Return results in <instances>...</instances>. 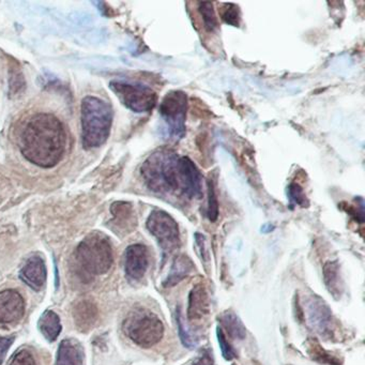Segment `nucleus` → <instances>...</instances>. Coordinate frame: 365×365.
Returning <instances> with one entry per match:
<instances>
[{
    "mask_svg": "<svg viewBox=\"0 0 365 365\" xmlns=\"http://www.w3.org/2000/svg\"><path fill=\"white\" fill-rule=\"evenodd\" d=\"M46 277H48L46 264L41 256H31L20 271V279L36 292L43 289L46 283Z\"/></svg>",
    "mask_w": 365,
    "mask_h": 365,
    "instance_id": "13",
    "label": "nucleus"
},
{
    "mask_svg": "<svg viewBox=\"0 0 365 365\" xmlns=\"http://www.w3.org/2000/svg\"><path fill=\"white\" fill-rule=\"evenodd\" d=\"M110 88L121 103L133 112H150L157 104L158 97L155 91L144 85L114 81L110 83Z\"/></svg>",
    "mask_w": 365,
    "mask_h": 365,
    "instance_id": "6",
    "label": "nucleus"
},
{
    "mask_svg": "<svg viewBox=\"0 0 365 365\" xmlns=\"http://www.w3.org/2000/svg\"><path fill=\"white\" fill-rule=\"evenodd\" d=\"M217 339L219 343L220 348H221L222 356L226 361H232L237 358V352L235 351L234 347L230 345L228 341L227 336L223 332L221 328L217 326Z\"/></svg>",
    "mask_w": 365,
    "mask_h": 365,
    "instance_id": "25",
    "label": "nucleus"
},
{
    "mask_svg": "<svg viewBox=\"0 0 365 365\" xmlns=\"http://www.w3.org/2000/svg\"><path fill=\"white\" fill-rule=\"evenodd\" d=\"M288 196H289V200L294 204L299 205L301 207H305L307 205V196H305L302 187L298 183H292L289 185V187H288Z\"/></svg>",
    "mask_w": 365,
    "mask_h": 365,
    "instance_id": "27",
    "label": "nucleus"
},
{
    "mask_svg": "<svg viewBox=\"0 0 365 365\" xmlns=\"http://www.w3.org/2000/svg\"><path fill=\"white\" fill-rule=\"evenodd\" d=\"M198 10L204 20L205 29L208 31H215L217 29V19L212 4L200 3Z\"/></svg>",
    "mask_w": 365,
    "mask_h": 365,
    "instance_id": "24",
    "label": "nucleus"
},
{
    "mask_svg": "<svg viewBox=\"0 0 365 365\" xmlns=\"http://www.w3.org/2000/svg\"><path fill=\"white\" fill-rule=\"evenodd\" d=\"M73 317L78 328L89 331L97 322V307L89 300L78 301V304L73 307Z\"/></svg>",
    "mask_w": 365,
    "mask_h": 365,
    "instance_id": "17",
    "label": "nucleus"
},
{
    "mask_svg": "<svg viewBox=\"0 0 365 365\" xmlns=\"http://www.w3.org/2000/svg\"><path fill=\"white\" fill-rule=\"evenodd\" d=\"M220 328L225 333L226 336L232 339L243 341L247 337V328H245L240 318L234 312L226 311L219 317Z\"/></svg>",
    "mask_w": 365,
    "mask_h": 365,
    "instance_id": "19",
    "label": "nucleus"
},
{
    "mask_svg": "<svg viewBox=\"0 0 365 365\" xmlns=\"http://www.w3.org/2000/svg\"><path fill=\"white\" fill-rule=\"evenodd\" d=\"M305 346H307V354L316 362L326 365H341V361L331 352L322 348L316 339H307Z\"/></svg>",
    "mask_w": 365,
    "mask_h": 365,
    "instance_id": "21",
    "label": "nucleus"
},
{
    "mask_svg": "<svg viewBox=\"0 0 365 365\" xmlns=\"http://www.w3.org/2000/svg\"><path fill=\"white\" fill-rule=\"evenodd\" d=\"M303 320L314 332L326 339H331L335 334V320L328 303L317 294H311L302 307Z\"/></svg>",
    "mask_w": 365,
    "mask_h": 365,
    "instance_id": "7",
    "label": "nucleus"
},
{
    "mask_svg": "<svg viewBox=\"0 0 365 365\" xmlns=\"http://www.w3.org/2000/svg\"><path fill=\"white\" fill-rule=\"evenodd\" d=\"M38 329L48 341H56L63 330L61 318L54 311L48 309L40 316Z\"/></svg>",
    "mask_w": 365,
    "mask_h": 365,
    "instance_id": "20",
    "label": "nucleus"
},
{
    "mask_svg": "<svg viewBox=\"0 0 365 365\" xmlns=\"http://www.w3.org/2000/svg\"><path fill=\"white\" fill-rule=\"evenodd\" d=\"M123 330L136 345L151 348L163 339L165 328L157 314L145 307H136L123 320Z\"/></svg>",
    "mask_w": 365,
    "mask_h": 365,
    "instance_id": "5",
    "label": "nucleus"
},
{
    "mask_svg": "<svg viewBox=\"0 0 365 365\" xmlns=\"http://www.w3.org/2000/svg\"><path fill=\"white\" fill-rule=\"evenodd\" d=\"M82 143L85 149L106 144L113 125V108L100 98H84L82 102Z\"/></svg>",
    "mask_w": 365,
    "mask_h": 365,
    "instance_id": "3",
    "label": "nucleus"
},
{
    "mask_svg": "<svg viewBox=\"0 0 365 365\" xmlns=\"http://www.w3.org/2000/svg\"><path fill=\"white\" fill-rule=\"evenodd\" d=\"M194 270H195V264H193L191 258L187 257V255L177 256L173 262L168 277L164 279V287L170 288L178 285L180 282L187 279Z\"/></svg>",
    "mask_w": 365,
    "mask_h": 365,
    "instance_id": "16",
    "label": "nucleus"
},
{
    "mask_svg": "<svg viewBox=\"0 0 365 365\" xmlns=\"http://www.w3.org/2000/svg\"><path fill=\"white\" fill-rule=\"evenodd\" d=\"M9 365H37V361L29 350L21 349L12 356Z\"/></svg>",
    "mask_w": 365,
    "mask_h": 365,
    "instance_id": "26",
    "label": "nucleus"
},
{
    "mask_svg": "<svg viewBox=\"0 0 365 365\" xmlns=\"http://www.w3.org/2000/svg\"><path fill=\"white\" fill-rule=\"evenodd\" d=\"M222 19L224 22L232 25V26H238L239 22H240V11H239L238 7L232 4L225 5V9L222 12Z\"/></svg>",
    "mask_w": 365,
    "mask_h": 365,
    "instance_id": "28",
    "label": "nucleus"
},
{
    "mask_svg": "<svg viewBox=\"0 0 365 365\" xmlns=\"http://www.w3.org/2000/svg\"><path fill=\"white\" fill-rule=\"evenodd\" d=\"M207 217L211 222L217 221L219 217V202H217L215 181L212 177L208 179V209Z\"/></svg>",
    "mask_w": 365,
    "mask_h": 365,
    "instance_id": "23",
    "label": "nucleus"
},
{
    "mask_svg": "<svg viewBox=\"0 0 365 365\" xmlns=\"http://www.w3.org/2000/svg\"><path fill=\"white\" fill-rule=\"evenodd\" d=\"M210 313V298L202 282L195 284L189 294L187 317L191 322H202Z\"/></svg>",
    "mask_w": 365,
    "mask_h": 365,
    "instance_id": "12",
    "label": "nucleus"
},
{
    "mask_svg": "<svg viewBox=\"0 0 365 365\" xmlns=\"http://www.w3.org/2000/svg\"><path fill=\"white\" fill-rule=\"evenodd\" d=\"M85 352L82 344L74 339H66L59 344L56 365H84Z\"/></svg>",
    "mask_w": 365,
    "mask_h": 365,
    "instance_id": "14",
    "label": "nucleus"
},
{
    "mask_svg": "<svg viewBox=\"0 0 365 365\" xmlns=\"http://www.w3.org/2000/svg\"><path fill=\"white\" fill-rule=\"evenodd\" d=\"M195 243L200 258H202V260H204L205 262H208L209 251L208 249H207L206 238H205L204 235L196 234Z\"/></svg>",
    "mask_w": 365,
    "mask_h": 365,
    "instance_id": "29",
    "label": "nucleus"
},
{
    "mask_svg": "<svg viewBox=\"0 0 365 365\" xmlns=\"http://www.w3.org/2000/svg\"><path fill=\"white\" fill-rule=\"evenodd\" d=\"M24 314L25 300L20 292L14 289L0 292V324H16Z\"/></svg>",
    "mask_w": 365,
    "mask_h": 365,
    "instance_id": "11",
    "label": "nucleus"
},
{
    "mask_svg": "<svg viewBox=\"0 0 365 365\" xmlns=\"http://www.w3.org/2000/svg\"><path fill=\"white\" fill-rule=\"evenodd\" d=\"M150 264L148 247L142 243L130 245L125 252V272L130 281L144 279Z\"/></svg>",
    "mask_w": 365,
    "mask_h": 365,
    "instance_id": "10",
    "label": "nucleus"
},
{
    "mask_svg": "<svg viewBox=\"0 0 365 365\" xmlns=\"http://www.w3.org/2000/svg\"><path fill=\"white\" fill-rule=\"evenodd\" d=\"M191 365H215V360H213L210 350H202L200 354L194 359Z\"/></svg>",
    "mask_w": 365,
    "mask_h": 365,
    "instance_id": "30",
    "label": "nucleus"
},
{
    "mask_svg": "<svg viewBox=\"0 0 365 365\" xmlns=\"http://www.w3.org/2000/svg\"><path fill=\"white\" fill-rule=\"evenodd\" d=\"M187 108V95L182 91L168 93L160 106V113L165 121L168 134L175 140L185 136Z\"/></svg>",
    "mask_w": 365,
    "mask_h": 365,
    "instance_id": "9",
    "label": "nucleus"
},
{
    "mask_svg": "<svg viewBox=\"0 0 365 365\" xmlns=\"http://www.w3.org/2000/svg\"><path fill=\"white\" fill-rule=\"evenodd\" d=\"M322 275H324V285L330 292L331 296L339 300L343 296L345 285H344L343 277H341V267L336 260H329L322 267Z\"/></svg>",
    "mask_w": 365,
    "mask_h": 365,
    "instance_id": "15",
    "label": "nucleus"
},
{
    "mask_svg": "<svg viewBox=\"0 0 365 365\" xmlns=\"http://www.w3.org/2000/svg\"><path fill=\"white\" fill-rule=\"evenodd\" d=\"M14 341V336H0V365L3 364L7 356L8 351Z\"/></svg>",
    "mask_w": 365,
    "mask_h": 365,
    "instance_id": "31",
    "label": "nucleus"
},
{
    "mask_svg": "<svg viewBox=\"0 0 365 365\" xmlns=\"http://www.w3.org/2000/svg\"><path fill=\"white\" fill-rule=\"evenodd\" d=\"M140 172L147 187L155 193L180 192L189 200L202 196V175L189 158L158 151L144 162Z\"/></svg>",
    "mask_w": 365,
    "mask_h": 365,
    "instance_id": "1",
    "label": "nucleus"
},
{
    "mask_svg": "<svg viewBox=\"0 0 365 365\" xmlns=\"http://www.w3.org/2000/svg\"><path fill=\"white\" fill-rule=\"evenodd\" d=\"M176 322L181 343H182L185 347L189 348V349H194L197 346L198 339L194 335H192V333L187 329L180 307H177L176 309Z\"/></svg>",
    "mask_w": 365,
    "mask_h": 365,
    "instance_id": "22",
    "label": "nucleus"
},
{
    "mask_svg": "<svg viewBox=\"0 0 365 365\" xmlns=\"http://www.w3.org/2000/svg\"><path fill=\"white\" fill-rule=\"evenodd\" d=\"M110 211L114 217V224L116 228L123 232H129L133 230L136 221L131 204L125 202H115L110 208Z\"/></svg>",
    "mask_w": 365,
    "mask_h": 365,
    "instance_id": "18",
    "label": "nucleus"
},
{
    "mask_svg": "<svg viewBox=\"0 0 365 365\" xmlns=\"http://www.w3.org/2000/svg\"><path fill=\"white\" fill-rule=\"evenodd\" d=\"M74 262L82 274L88 277L106 274L114 262L110 241L100 232L89 235L76 247Z\"/></svg>",
    "mask_w": 365,
    "mask_h": 365,
    "instance_id": "4",
    "label": "nucleus"
},
{
    "mask_svg": "<svg viewBox=\"0 0 365 365\" xmlns=\"http://www.w3.org/2000/svg\"><path fill=\"white\" fill-rule=\"evenodd\" d=\"M147 228L157 239L158 245L164 253H172L180 247L178 224L165 211H153L147 220Z\"/></svg>",
    "mask_w": 365,
    "mask_h": 365,
    "instance_id": "8",
    "label": "nucleus"
},
{
    "mask_svg": "<svg viewBox=\"0 0 365 365\" xmlns=\"http://www.w3.org/2000/svg\"><path fill=\"white\" fill-rule=\"evenodd\" d=\"M66 146L67 134L63 123L48 113L34 115L21 132V153L40 168L57 165L63 159Z\"/></svg>",
    "mask_w": 365,
    "mask_h": 365,
    "instance_id": "2",
    "label": "nucleus"
}]
</instances>
